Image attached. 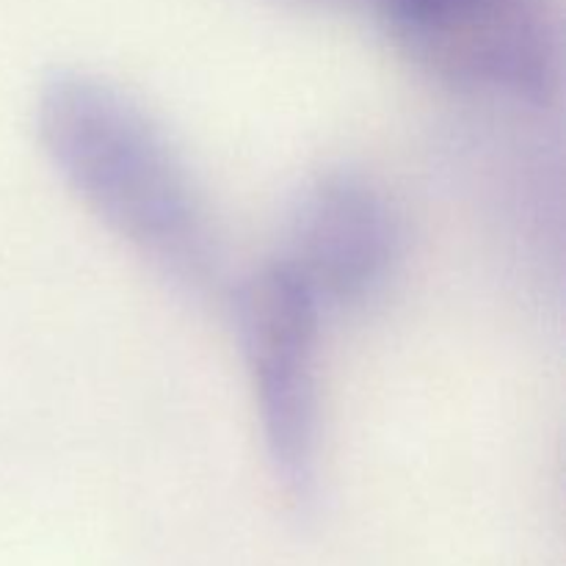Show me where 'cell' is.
Instances as JSON below:
<instances>
[{"label":"cell","instance_id":"2","mask_svg":"<svg viewBox=\"0 0 566 566\" xmlns=\"http://www.w3.org/2000/svg\"><path fill=\"white\" fill-rule=\"evenodd\" d=\"M420 72L462 92L545 105L562 83L556 0H374Z\"/></svg>","mask_w":566,"mask_h":566},{"label":"cell","instance_id":"4","mask_svg":"<svg viewBox=\"0 0 566 566\" xmlns=\"http://www.w3.org/2000/svg\"><path fill=\"white\" fill-rule=\"evenodd\" d=\"M403 252V227L379 182L335 169L293 202L280 263L321 307H359L379 296Z\"/></svg>","mask_w":566,"mask_h":566},{"label":"cell","instance_id":"5","mask_svg":"<svg viewBox=\"0 0 566 566\" xmlns=\"http://www.w3.org/2000/svg\"><path fill=\"white\" fill-rule=\"evenodd\" d=\"M307 3H326V6H354V3H363L370 6L374 0H307Z\"/></svg>","mask_w":566,"mask_h":566},{"label":"cell","instance_id":"3","mask_svg":"<svg viewBox=\"0 0 566 566\" xmlns=\"http://www.w3.org/2000/svg\"><path fill=\"white\" fill-rule=\"evenodd\" d=\"M318 298L276 260L235 298L238 340L274 475L298 501L318 479Z\"/></svg>","mask_w":566,"mask_h":566},{"label":"cell","instance_id":"1","mask_svg":"<svg viewBox=\"0 0 566 566\" xmlns=\"http://www.w3.org/2000/svg\"><path fill=\"white\" fill-rule=\"evenodd\" d=\"M36 136L61 180L160 274L188 291L219 276L208 210L171 138L125 88L81 70L39 88Z\"/></svg>","mask_w":566,"mask_h":566}]
</instances>
